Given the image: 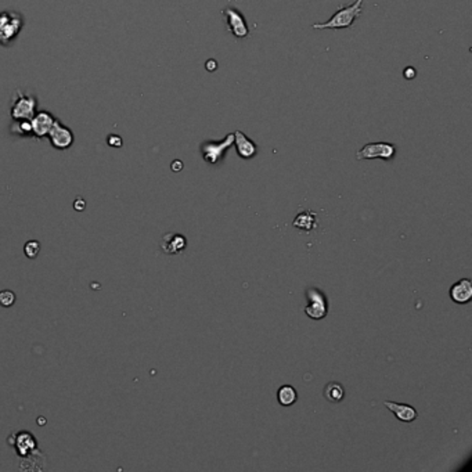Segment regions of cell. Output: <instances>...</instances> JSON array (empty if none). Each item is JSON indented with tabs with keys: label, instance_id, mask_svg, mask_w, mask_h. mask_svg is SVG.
Returning <instances> with one entry per match:
<instances>
[{
	"label": "cell",
	"instance_id": "1",
	"mask_svg": "<svg viewBox=\"0 0 472 472\" xmlns=\"http://www.w3.org/2000/svg\"><path fill=\"white\" fill-rule=\"evenodd\" d=\"M364 0H356L353 5L344 6L341 5L339 9L336 10L335 14L326 23L313 24V29H345V28L353 27L356 20L363 11Z\"/></svg>",
	"mask_w": 472,
	"mask_h": 472
},
{
	"label": "cell",
	"instance_id": "2",
	"mask_svg": "<svg viewBox=\"0 0 472 472\" xmlns=\"http://www.w3.org/2000/svg\"><path fill=\"white\" fill-rule=\"evenodd\" d=\"M234 143V133L227 135L223 140L216 141V140H206L201 144L200 150L202 154L205 162H208L209 165H216L219 164L223 159V155L226 153Z\"/></svg>",
	"mask_w": 472,
	"mask_h": 472
},
{
	"label": "cell",
	"instance_id": "3",
	"mask_svg": "<svg viewBox=\"0 0 472 472\" xmlns=\"http://www.w3.org/2000/svg\"><path fill=\"white\" fill-rule=\"evenodd\" d=\"M222 15L226 18L229 32H232L237 39H246L250 36V27L240 10H237L233 6H229L222 10Z\"/></svg>",
	"mask_w": 472,
	"mask_h": 472
},
{
	"label": "cell",
	"instance_id": "4",
	"mask_svg": "<svg viewBox=\"0 0 472 472\" xmlns=\"http://www.w3.org/2000/svg\"><path fill=\"white\" fill-rule=\"evenodd\" d=\"M396 147L392 143L386 141H377V143H368L356 153V158L362 159H375L381 158L385 161H390L395 158Z\"/></svg>",
	"mask_w": 472,
	"mask_h": 472
},
{
	"label": "cell",
	"instance_id": "5",
	"mask_svg": "<svg viewBox=\"0 0 472 472\" xmlns=\"http://www.w3.org/2000/svg\"><path fill=\"white\" fill-rule=\"evenodd\" d=\"M306 299L308 305L305 308V313L313 320H320V318L326 317L328 313V304L327 298L320 290L316 288H309L306 291Z\"/></svg>",
	"mask_w": 472,
	"mask_h": 472
},
{
	"label": "cell",
	"instance_id": "6",
	"mask_svg": "<svg viewBox=\"0 0 472 472\" xmlns=\"http://www.w3.org/2000/svg\"><path fill=\"white\" fill-rule=\"evenodd\" d=\"M234 141H236V148L238 157L242 159L254 158L258 153V145L255 144L254 140L246 136V133L241 130L234 132Z\"/></svg>",
	"mask_w": 472,
	"mask_h": 472
},
{
	"label": "cell",
	"instance_id": "7",
	"mask_svg": "<svg viewBox=\"0 0 472 472\" xmlns=\"http://www.w3.org/2000/svg\"><path fill=\"white\" fill-rule=\"evenodd\" d=\"M35 100L32 97L21 96L20 100L15 101L13 109H11V117L14 119H32L35 117Z\"/></svg>",
	"mask_w": 472,
	"mask_h": 472
},
{
	"label": "cell",
	"instance_id": "8",
	"mask_svg": "<svg viewBox=\"0 0 472 472\" xmlns=\"http://www.w3.org/2000/svg\"><path fill=\"white\" fill-rule=\"evenodd\" d=\"M450 298L456 302V304L464 305L468 304L472 299V282L468 278H463L456 284L449 291Z\"/></svg>",
	"mask_w": 472,
	"mask_h": 472
},
{
	"label": "cell",
	"instance_id": "9",
	"mask_svg": "<svg viewBox=\"0 0 472 472\" xmlns=\"http://www.w3.org/2000/svg\"><path fill=\"white\" fill-rule=\"evenodd\" d=\"M49 136L55 148H67L73 141L72 132L67 127H64L63 125H60L59 122H54V125L51 126Z\"/></svg>",
	"mask_w": 472,
	"mask_h": 472
},
{
	"label": "cell",
	"instance_id": "10",
	"mask_svg": "<svg viewBox=\"0 0 472 472\" xmlns=\"http://www.w3.org/2000/svg\"><path fill=\"white\" fill-rule=\"evenodd\" d=\"M384 406H385L386 409L390 410L392 413L395 414V417L398 418L399 421L411 422L418 417L417 410L414 409L413 406H410V404L396 403V402H389V400H385V402H384Z\"/></svg>",
	"mask_w": 472,
	"mask_h": 472
},
{
	"label": "cell",
	"instance_id": "11",
	"mask_svg": "<svg viewBox=\"0 0 472 472\" xmlns=\"http://www.w3.org/2000/svg\"><path fill=\"white\" fill-rule=\"evenodd\" d=\"M186 237L176 234V233H169V234L164 236V238L161 241V248L164 250L165 254L168 255L180 254L186 248Z\"/></svg>",
	"mask_w": 472,
	"mask_h": 472
},
{
	"label": "cell",
	"instance_id": "12",
	"mask_svg": "<svg viewBox=\"0 0 472 472\" xmlns=\"http://www.w3.org/2000/svg\"><path fill=\"white\" fill-rule=\"evenodd\" d=\"M54 125V119L49 112H39L32 118L31 129L36 136L42 137L49 135L51 126Z\"/></svg>",
	"mask_w": 472,
	"mask_h": 472
},
{
	"label": "cell",
	"instance_id": "13",
	"mask_svg": "<svg viewBox=\"0 0 472 472\" xmlns=\"http://www.w3.org/2000/svg\"><path fill=\"white\" fill-rule=\"evenodd\" d=\"M317 215L312 211H309V209H305L300 214L296 215V218L292 222V226L299 229L302 232H312L317 227Z\"/></svg>",
	"mask_w": 472,
	"mask_h": 472
},
{
	"label": "cell",
	"instance_id": "14",
	"mask_svg": "<svg viewBox=\"0 0 472 472\" xmlns=\"http://www.w3.org/2000/svg\"><path fill=\"white\" fill-rule=\"evenodd\" d=\"M324 398L331 403H339L345 398V389L339 382H330L324 388Z\"/></svg>",
	"mask_w": 472,
	"mask_h": 472
},
{
	"label": "cell",
	"instance_id": "15",
	"mask_svg": "<svg viewBox=\"0 0 472 472\" xmlns=\"http://www.w3.org/2000/svg\"><path fill=\"white\" fill-rule=\"evenodd\" d=\"M277 399L278 403L281 404V406H284V407L292 406V404L296 402V399H298L296 389L291 385L280 386V389H278L277 392Z\"/></svg>",
	"mask_w": 472,
	"mask_h": 472
},
{
	"label": "cell",
	"instance_id": "16",
	"mask_svg": "<svg viewBox=\"0 0 472 472\" xmlns=\"http://www.w3.org/2000/svg\"><path fill=\"white\" fill-rule=\"evenodd\" d=\"M39 251H41V244L37 241H28L25 247H24V252H25V255L29 259L36 258Z\"/></svg>",
	"mask_w": 472,
	"mask_h": 472
},
{
	"label": "cell",
	"instance_id": "17",
	"mask_svg": "<svg viewBox=\"0 0 472 472\" xmlns=\"http://www.w3.org/2000/svg\"><path fill=\"white\" fill-rule=\"evenodd\" d=\"M14 302H15V294H14L13 291L5 290L0 292V305H2V306L9 308Z\"/></svg>",
	"mask_w": 472,
	"mask_h": 472
},
{
	"label": "cell",
	"instance_id": "18",
	"mask_svg": "<svg viewBox=\"0 0 472 472\" xmlns=\"http://www.w3.org/2000/svg\"><path fill=\"white\" fill-rule=\"evenodd\" d=\"M108 144L111 145V147H121V145H122V139L119 136H117V135H111V136L108 137Z\"/></svg>",
	"mask_w": 472,
	"mask_h": 472
},
{
	"label": "cell",
	"instance_id": "19",
	"mask_svg": "<svg viewBox=\"0 0 472 472\" xmlns=\"http://www.w3.org/2000/svg\"><path fill=\"white\" fill-rule=\"evenodd\" d=\"M85 208H86V201L83 200V198H77L75 202H73V209H75V211H79V212H82Z\"/></svg>",
	"mask_w": 472,
	"mask_h": 472
},
{
	"label": "cell",
	"instance_id": "20",
	"mask_svg": "<svg viewBox=\"0 0 472 472\" xmlns=\"http://www.w3.org/2000/svg\"><path fill=\"white\" fill-rule=\"evenodd\" d=\"M403 75L406 78H407L409 81H411V79H413V78L416 77V75H417V72H416V69H414L413 67H407V68L404 69Z\"/></svg>",
	"mask_w": 472,
	"mask_h": 472
},
{
	"label": "cell",
	"instance_id": "21",
	"mask_svg": "<svg viewBox=\"0 0 472 472\" xmlns=\"http://www.w3.org/2000/svg\"><path fill=\"white\" fill-rule=\"evenodd\" d=\"M206 68H208V71H215V69L218 68V64L215 63L214 60H209L208 63H206Z\"/></svg>",
	"mask_w": 472,
	"mask_h": 472
},
{
	"label": "cell",
	"instance_id": "22",
	"mask_svg": "<svg viewBox=\"0 0 472 472\" xmlns=\"http://www.w3.org/2000/svg\"><path fill=\"white\" fill-rule=\"evenodd\" d=\"M182 168H183V164L180 162V161H175V162L172 164V169L175 171V172H179V171H182Z\"/></svg>",
	"mask_w": 472,
	"mask_h": 472
}]
</instances>
